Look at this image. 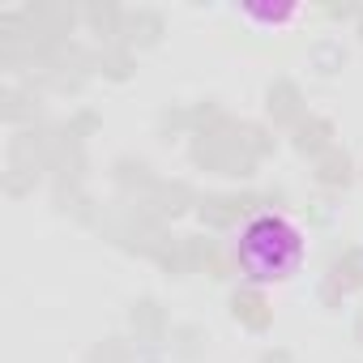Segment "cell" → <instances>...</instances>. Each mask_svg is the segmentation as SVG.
<instances>
[{"label":"cell","mask_w":363,"mask_h":363,"mask_svg":"<svg viewBox=\"0 0 363 363\" xmlns=\"http://www.w3.org/2000/svg\"><path fill=\"white\" fill-rule=\"evenodd\" d=\"M235 257L240 269L252 278H286L299 265V235L282 218H257Z\"/></svg>","instance_id":"6da1fadb"},{"label":"cell","mask_w":363,"mask_h":363,"mask_svg":"<svg viewBox=\"0 0 363 363\" xmlns=\"http://www.w3.org/2000/svg\"><path fill=\"white\" fill-rule=\"evenodd\" d=\"M261 201H269V197H257V193H210V197L197 201V218H201L210 231H227V227H235L248 210H257Z\"/></svg>","instance_id":"7a4b0ae2"},{"label":"cell","mask_w":363,"mask_h":363,"mask_svg":"<svg viewBox=\"0 0 363 363\" xmlns=\"http://www.w3.org/2000/svg\"><path fill=\"white\" fill-rule=\"evenodd\" d=\"M158 223H167V218H179V214H189V210H197V193L184 184V179H158V184L145 193V197H137Z\"/></svg>","instance_id":"3957f363"},{"label":"cell","mask_w":363,"mask_h":363,"mask_svg":"<svg viewBox=\"0 0 363 363\" xmlns=\"http://www.w3.org/2000/svg\"><path fill=\"white\" fill-rule=\"evenodd\" d=\"M128 329H133V337H137L141 346L167 342L171 333H167V308H162V299H154V295L133 299V303H128Z\"/></svg>","instance_id":"277c9868"},{"label":"cell","mask_w":363,"mask_h":363,"mask_svg":"<svg viewBox=\"0 0 363 363\" xmlns=\"http://www.w3.org/2000/svg\"><path fill=\"white\" fill-rule=\"evenodd\" d=\"M167 35V22L158 9H128L124 13V30H120V48L128 52H145V48H158Z\"/></svg>","instance_id":"5b68a950"},{"label":"cell","mask_w":363,"mask_h":363,"mask_svg":"<svg viewBox=\"0 0 363 363\" xmlns=\"http://www.w3.org/2000/svg\"><path fill=\"white\" fill-rule=\"evenodd\" d=\"M265 111H269L274 124H282V128L291 124V128H295L299 120H308V116H303V111H308V107H303V90H299L291 77H274L269 90H265Z\"/></svg>","instance_id":"8992f818"},{"label":"cell","mask_w":363,"mask_h":363,"mask_svg":"<svg viewBox=\"0 0 363 363\" xmlns=\"http://www.w3.org/2000/svg\"><path fill=\"white\" fill-rule=\"evenodd\" d=\"M0 120L9 128H39L43 120V103L35 90H18V86H5L0 90Z\"/></svg>","instance_id":"52a82bcc"},{"label":"cell","mask_w":363,"mask_h":363,"mask_svg":"<svg viewBox=\"0 0 363 363\" xmlns=\"http://www.w3.org/2000/svg\"><path fill=\"white\" fill-rule=\"evenodd\" d=\"M231 316H235L248 333H265V329L274 325V308H269V299H265L261 286H240V291L231 295Z\"/></svg>","instance_id":"ba28073f"},{"label":"cell","mask_w":363,"mask_h":363,"mask_svg":"<svg viewBox=\"0 0 363 363\" xmlns=\"http://www.w3.org/2000/svg\"><path fill=\"white\" fill-rule=\"evenodd\" d=\"M312 179L320 189H329V193H342V189H350L354 184V162H350V154L346 150H329V154H320L316 158V167H312Z\"/></svg>","instance_id":"9c48e42d"},{"label":"cell","mask_w":363,"mask_h":363,"mask_svg":"<svg viewBox=\"0 0 363 363\" xmlns=\"http://www.w3.org/2000/svg\"><path fill=\"white\" fill-rule=\"evenodd\" d=\"M291 145H295V154H303V158H320V154H329L333 150V124L329 120H320V116H308V120H299L295 124V137H291Z\"/></svg>","instance_id":"30bf717a"},{"label":"cell","mask_w":363,"mask_h":363,"mask_svg":"<svg viewBox=\"0 0 363 363\" xmlns=\"http://www.w3.org/2000/svg\"><path fill=\"white\" fill-rule=\"evenodd\" d=\"M111 179H116L120 193H133V197H145V193L158 184V179L150 175V162L137 158V154H120V158L111 162Z\"/></svg>","instance_id":"8fae6325"},{"label":"cell","mask_w":363,"mask_h":363,"mask_svg":"<svg viewBox=\"0 0 363 363\" xmlns=\"http://www.w3.org/2000/svg\"><path fill=\"white\" fill-rule=\"evenodd\" d=\"M82 22H86L99 39H107V48H116V43H120V30H124V9L111 5V0H103V5H86V9H82Z\"/></svg>","instance_id":"7c38bea8"},{"label":"cell","mask_w":363,"mask_h":363,"mask_svg":"<svg viewBox=\"0 0 363 363\" xmlns=\"http://www.w3.org/2000/svg\"><path fill=\"white\" fill-rule=\"evenodd\" d=\"M43 179V167H30V162H9V171L0 175V193H5L9 201H22L39 189Z\"/></svg>","instance_id":"4fadbf2b"},{"label":"cell","mask_w":363,"mask_h":363,"mask_svg":"<svg viewBox=\"0 0 363 363\" xmlns=\"http://www.w3.org/2000/svg\"><path fill=\"white\" fill-rule=\"evenodd\" d=\"M167 342H171V354H175L179 363H197V359L206 354V342H210V333H206L201 325H175Z\"/></svg>","instance_id":"5bb4252c"},{"label":"cell","mask_w":363,"mask_h":363,"mask_svg":"<svg viewBox=\"0 0 363 363\" xmlns=\"http://www.w3.org/2000/svg\"><path fill=\"white\" fill-rule=\"evenodd\" d=\"M94 73H103L107 82H128L133 73H137V56L128 52V48H103V52H94Z\"/></svg>","instance_id":"9a60e30c"},{"label":"cell","mask_w":363,"mask_h":363,"mask_svg":"<svg viewBox=\"0 0 363 363\" xmlns=\"http://www.w3.org/2000/svg\"><path fill=\"white\" fill-rule=\"evenodd\" d=\"M329 282L342 286V291H363V248H346V252L333 261Z\"/></svg>","instance_id":"2e32d148"},{"label":"cell","mask_w":363,"mask_h":363,"mask_svg":"<svg viewBox=\"0 0 363 363\" xmlns=\"http://www.w3.org/2000/svg\"><path fill=\"white\" fill-rule=\"evenodd\" d=\"M133 359H137V350H133V342H124L120 333L99 337V342L86 350V363H133Z\"/></svg>","instance_id":"e0dca14e"},{"label":"cell","mask_w":363,"mask_h":363,"mask_svg":"<svg viewBox=\"0 0 363 363\" xmlns=\"http://www.w3.org/2000/svg\"><path fill=\"white\" fill-rule=\"evenodd\" d=\"M342 65H346V48H342L337 39H320V43H312V69H316L320 77L342 73Z\"/></svg>","instance_id":"ac0fdd59"},{"label":"cell","mask_w":363,"mask_h":363,"mask_svg":"<svg viewBox=\"0 0 363 363\" xmlns=\"http://www.w3.org/2000/svg\"><path fill=\"white\" fill-rule=\"evenodd\" d=\"M240 141H244V150H248L257 162H261V158H269V154H274V145H278V141H274V133H269V128H261V124H240Z\"/></svg>","instance_id":"d6986e66"},{"label":"cell","mask_w":363,"mask_h":363,"mask_svg":"<svg viewBox=\"0 0 363 363\" xmlns=\"http://www.w3.org/2000/svg\"><path fill=\"white\" fill-rule=\"evenodd\" d=\"M158 133L171 141V137H184V133H193V120H189V107H162V116H158Z\"/></svg>","instance_id":"ffe728a7"},{"label":"cell","mask_w":363,"mask_h":363,"mask_svg":"<svg viewBox=\"0 0 363 363\" xmlns=\"http://www.w3.org/2000/svg\"><path fill=\"white\" fill-rule=\"evenodd\" d=\"M60 128H65V133H69L73 141H86V137H94V133L103 128V120H99V116H94L90 107H82V111H73V116H69V120H65Z\"/></svg>","instance_id":"44dd1931"},{"label":"cell","mask_w":363,"mask_h":363,"mask_svg":"<svg viewBox=\"0 0 363 363\" xmlns=\"http://www.w3.org/2000/svg\"><path fill=\"white\" fill-rule=\"evenodd\" d=\"M363 9L359 5H325V18H333V22H342V18H359Z\"/></svg>","instance_id":"7402d4cb"},{"label":"cell","mask_w":363,"mask_h":363,"mask_svg":"<svg viewBox=\"0 0 363 363\" xmlns=\"http://www.w3.org/2000/svg\"><path fill=\"white\" fill-rule=\"evenodd\" d=\"M257 363H295V359H291V350H286V346H274V350H265Z\"/></svg>","instance_id":"603a6c76"},{"label":"cell","mask_w":363,"mask_h":363,"mask_svg":"<svg viewBox=\"0 0 363 363\" xmlns=\"http://www.w3.org/2000/svg\"><path fill=\"white\" fill-rule=\"evenodd\" d=\"M354 342L363 346V312H359V320H354Z\"/></svg>","instance_id":"cb8c5ba5"},{"label":"cell","mask_w":363,"mask_h":363,"mask_svg":"<svg viewBox=\"0 0 363 363\" xmlns=\"http://www.w3.org/2000/svg\"><path fill=\"white\" fill-rule=\"evenodd\" d=\"M359 39H363V13H359Z\"/></svg>","instance_id":"d4e9b609"}]
</instances>
